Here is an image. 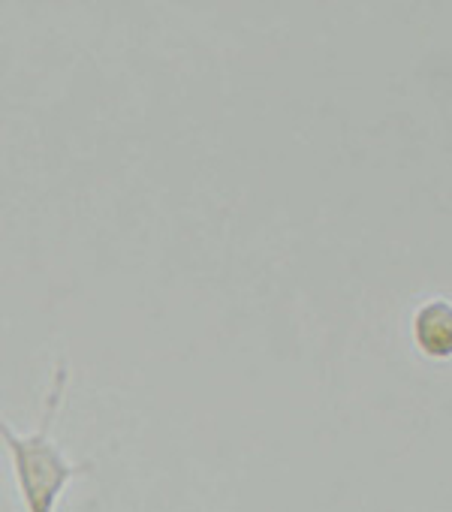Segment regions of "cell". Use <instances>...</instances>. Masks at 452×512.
Listing matches in <instances>:
<instances>
[{
	"label": "cell",
	"mask_w": 452,
	"mask_h": 512,
	"mask_svg": "<svg viewBox=\"0 0 452 512\" xmlns=\"http://www.w3.org/2000/svg\"><path fill=\"white\" fill-rule=\"evenodd\" d=\"M67 383H70V365L61 359L52 371V383L43 401V419L37 431H16L4 413H0V443L7 446L10 461H13V476L16 488L22 497L25 512H58V503L67 491V485L88 473L91 464H76L52 434L58 413L67 401Z\"/></svg>",
	"instance_id": "1"
},
{
	"label": "cell",
	"mask_w": 452,
	"mask_h": 512,
	"mask_svg": "<svg viewBox=\"0 0 452 512\" xmlns=\"http://www.w3.org/2000/svg\"><path fill=\"white\" fill-rule=\"evenodd\" d=\"M413 341L428 359H452V302L431 299L413 314Z\"/></svg>",
	"instance_id": "2"
}]
</instances>
